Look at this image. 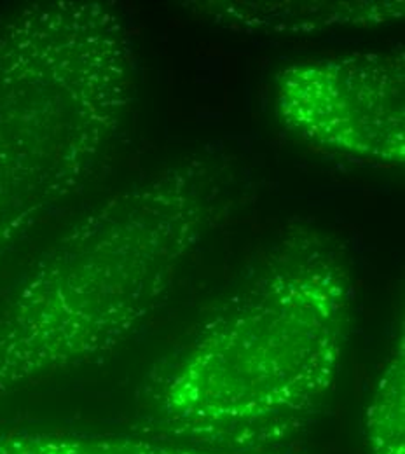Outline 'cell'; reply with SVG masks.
I'll return each mask as SVG.
<instances>
[{"label": "cell", "instance_id": "5", "mask_svg": "<svg viewBox=\"0 0 405 454\" xmlns=\"http://www.w3.org/2000/svg\"><path fill=\"white\" fill-rule=\"evenodd\" d=\"M4 454H228L136 439L35 435L9 442Z\"/></svg>", "mask_w": 405, "mask_h": 454}, {"label": "cell", "instance_id": "4", "mask_svg": "<svg viewBox=\"0 0 405 454\" xmlns=\"http://www.w3.org/2000/svg\"><path fill=\"white\" fill-rule=\"evenodd\" d=\"M404 57L358 53L306 59L276 79V109L292 131L351 156L402 163Z\"/></svg>", "mask_w": 405, "mask_h": 454}, {"label": "cell", "instance_id": "1", "mask_svg": "<svg viewBox=\"0 0 405 454\" xmlns=\"http://www.w3.org/2000/svg\"><path fill=\"white\" fill-rule=\"evenodd\" d=\"M131 50L98 2L37 4L0 27V257L98 167L131 100Z\"/></svg>", "mask_w": 405, "mask_h": 454}, {"label": "cell", "instance_id": "2", "mask_svg": "<svg viewBox=\"0 0 405 454\" xmlns=\"http://www.w3.org/2000/svg\"><path fill=\"white\" fill-rule=\"evenodd\" d=\"M203 215V184L174 170L61 238L0 320V394L126 340L163 301Z\"/></svg>", "mask_w": 405, "mask_h": 454}, {"label": "cell", "instance_id": "3", "mask_svg": "<svg viewBox=\"0 0 405 454\" xmlns=\"http://www.w3.org/2000/svg\"><path fill=\"white\" fill-rule=\"evenodd\" d=\"M349 302L332 248L289 245L194 340L165 387V418L205 435L308 409L336 381Z\"/></svg>", "mask_w": 405, "mask_h": 454}]
</instances>
